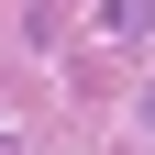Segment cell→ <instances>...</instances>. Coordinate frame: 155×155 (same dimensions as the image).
Returning <instances> with one entry per match:
<instances>
[{"instance_id": "obj_3", "label": "cell", "mask_w": 155, "mask_h": 155, "mask_svg": "<svg viewBox=\"0 0 155 155\" xmlns=\"http://www.w3.org/2000/svg\"><path fill=\"white\" fill-rule=\"evenodd\" d=\"M144 133H155V89H144Z\"/></svg>"}, {"instance_id": "obj_1", "label": "cell", "mask_w": 155, "mask_h": 155, "mask_svg": "<svg viewBox=\"0 0 155 155\" xmlns=\"http://www.w3.org/2000/svg\"><path fill=\"white\" fill-rule=\"evenodd\" d=\"M89 45H111V55L155 45V0H89Z\"/></svg>"}, {"instance_id": "obj_2", "label": "cell", "mask_w": 155, "mask_h": 155, "mask_svg": "<svg viewBox=\"0 0 155 155\" xmlns=\"http://www.w3.org/2000/svg\"><path fill=\"white\" fill-rule=\"evenodd\" d=\"M0 155H22V133H11V122H0Z\"/></svg>"}]
</instances>
